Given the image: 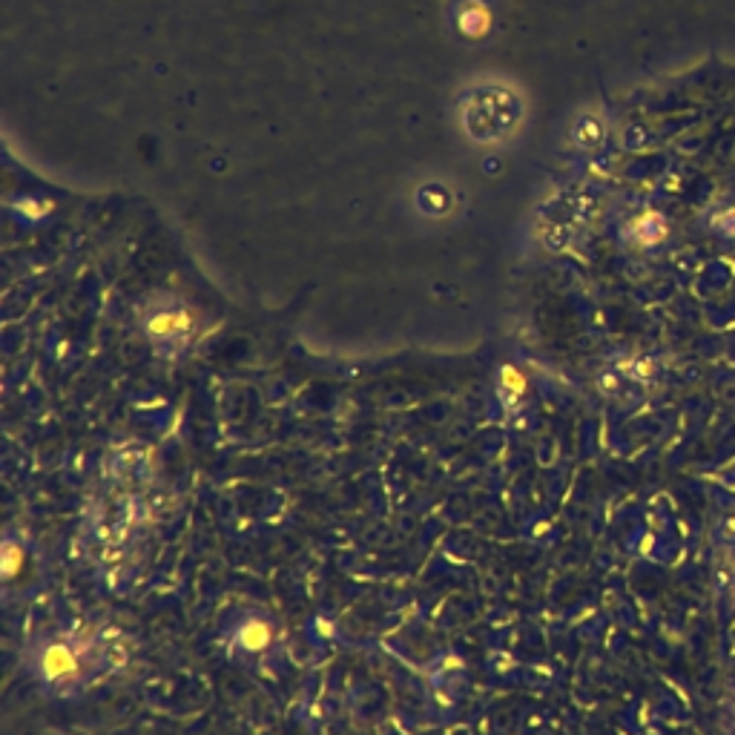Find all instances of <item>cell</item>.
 Segmentation results:
<instances>
[{"mask_svg":"<svg viewBox=\"0 0 735 735\" xmlns=\"http://www.w3.org/2000/svg\"><path fill=\"white\" fill-rule=\"evenodd\" d=\"M29 672L49 695H78L115 675L130 661V638L104 624L52 626L32 638Z\"/></svg>","mask_w":735,"mask_h":735,"instance_id":"6da1fadb","label":"cell"},{"mask_svg":"<svg viewBox=\"0 0 735 735\" xmlns=\"http://www.w3.org/2000/svg\"><path fill=\"white\" fill-rule=\"evenodd\" d=\"M279 641V629L273 624V618L265 612H253L247 609L242 615H236L230 621V632H227V646L230 655L245 658V661H259L276 649Z\"/></svg>","mask_w":735,"mask_h":735,"instance_id":"7a4b0ae2","label":"cell"},{"mask_svg":"<svg viewBox=\"0 0 735 735\" xmlns=\"http://www.w3.org/2000/svg\"><path fill=\"white\" fill-rule=\"evenodd\" d=\"M23 563H26V546H23L21 537H15L12 532L3 535V543H0V575L3 580H15L21 575Z\"/></svg>","mask_w":735,"mask_h":735,"instance_id":"3957f363","label":"cell"},{"mask_svg":"<svg viewBox=\"0 0 735 735\" xmlns=\"http://www.w3.org/2000/svg\"><path fill=\"white\" fill-rule=\"evenodd\" d=\"M715 583L721 592H730L735 586V552L733 546H718V555L713 563Z\"/></svg>","mask_w":735,"mask_h":735,"instance_id":"277c9868","label":"cell"},{"mask_svg":"<svg viewBox=\"0 0 735 735\" xmlns=\"http://www.w3.org/2000/svg\"><path fill=\"white\" fill-rule=\"evenodd\" d=\"M638 227H644V230H641V239H644L646 245H652V242H661V239H664V233H667L664 222H661L658 216H652V213H649V216H644Z\"/></svg>","mask_w":735,"mask_h":735,"instance_id":"5b68a950","label":"cell"},{"mask_svg":"<svg viewBox=\"0 0 735 735\" xmlns=\"http://www.w3.org/2000/svg\"><path fill=\"white\" fill-rule=\"evenodd\" d=\"M715 537L721 546H733L735 549V514H724V520L715 529Z\"/></svg>","mask_w":735,"mask_h":735,"instance_id":"8992f818","label":"cell"},{"mask_svg":"<svg viewBox=\"0 0 735 735\" xmlns=\"http://www.w3.org/2000/svg\"><path fill=\"white\" fill-rule=\"evenodd\" d=\"M713 227L724 236H735V207H727L724 213H718L713 219Z\"/></svg>","mask_w":735,"mask_h":735,"instance_id":"52a82bcc","label":"cell"},{"mask_svg":"<svg viewBox=\"0 0 735 735\" xmlns=\"http://www.w3.org/2000/svg\"><path fill=\"white\" fill-rule=\"evenodd\" d=\"M727 715H730V724H733V733H735V695L730 698V704H727Z\"/></svg>","mask_w":735,"mask_h":735,"instance_id":"ba28073f","label":"cell"}]
</instances>
